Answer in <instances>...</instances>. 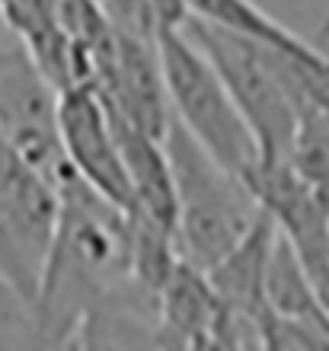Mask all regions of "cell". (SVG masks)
<instances>
[{
  "label": "cell",
  "mask_w": 329,
  "mask_h": 351,
  "mask_svg": "<svg viewBox=\"0 0 329 351\" xmlns=\"http://www.w3.org/2000/svg\"><path fill=\"white\" fill-rule=\"evenodd\" d=\"M135 278L131 214L71 173L61 185L55 243L32 300V351H61L83 316Z\"/></svg>",
  "instance_id": "1"
},
{
  "label": "cell",
  "mask_w": 329,
  "mask_h": 351,
  "mask_svg": "<svg viewBox=\"0 0 329 351\" xmlns=\"http://www.w3.org/2000/svg\"><path fill=\"white\" fill-rule=\"evenodd\" d=\"M166 157L176 185V243L185 262L201 271L218 268L259 227L265 208L259 195L211 157L173 115Z\"/></svg>",
  "instance_id": "2"
},
{
  "label": "cell",
  "mask_w": 329,
  "mask_h": 351,
  "mask_svg": "<svg viewBox=\"0 0 329 351\" xmlns=\"http://www.w3.org/2000/svg\"><path fill=\"white\" fill-rule=\"evenodd\" d=\"M183 26L220 71L249 128L256 131L262 163H291L301 121V90L294 77L297 55L198 16H185Z\"/></svg>",
  "instance_id": "3"
},
{
  "label": "cell",
  "mask_w": 329,
  "mask_h": 351,
  "mask_svg": "<svg viewBox=\"0 0 329 351\" xmlns=\"http://www.w3.org/2000/svg\"><path fill=\"white\" fill-rule=\"evenodd\" d=\"M160 58L173 115L211 157L253 189V179L262 169V147L220 71L185 32L183 23L160 32Z\"/></svg>",
  "instance_id": "4"
},
{
  "label": "cell",
  "mask_w": 329,
  "mask_h": 351,
  "mask_svg": "<svg viewBox=\"0 0 329 351\" xmlns=\"http://www.w3.org/2000/svg\"><path fill=\"white\" fill-rule=\"evenodd\" d=\"M61 189L0 134V281L26 306L55 243Z\"/></svg>",
  "instance_id": "5"
},
{
  "label": "cell",
  "mask_w": 329,
  "mask_h": 351,
  "mask_svg": "<svg viewBox=\"0 0 329 351\" xmlns=\"http://www.w3.org/2000/svg\"><path fill=\"white\" fill-rule=\"evenodd\" d=\"M0 134L58 189L73 173L61 141V90L23 38L0 42Z\"/></svg>",
  "instance_id": "6"
},
{
  "label": "cell",
  "mask_w": 329,
  "mask_h": 351,
  "mask_svg": "<svg viewBox=\"0 0 329 351\" xmlns=\"http://www.w3.org/2000/svg\"><path fill=\"white\" fill-rule=\"evenodd\" d=\"M61 141L67 163L83 182L135 211V185L122 157V144L112 128V115L93 84H77L61 93Z\"/></svg>",
  "instance_id": "7"
},
{
  "label": "cell",
  "mask_w": 329,
  "mask_h": 351,
  "mask_svg": "<svg viewBox=\"0 0 329 351\" xmlns=\"http://www.w3.org/2000/svg\"><path fill=\"white\" fill-rule=\"evenodd\" d=\"M77 351H166L160 294L137 278L115 287L83 316Z\"/></svg>",
  "instance_id": "8"
},
{
  "label": "cell",
  "mask_w": 329,
  "mask_h": 351,
  "mask_svg": "<svg viewBox=\"0 0 329 351\" xmlns=\"http://www.w3.org/2000/svg\"><path fill=\"white\" fill-rule=\"evenodd\" d=\"M291 163L310 182L329 185V106L307 102L301 109Z\"/></svg>",
  "instance_id": "9"
},
{
  "label": "cell",
  "mask_w": 329,
  "mask_h": 351,
  "mask_svg": "<svg viewBox=\"0 0 329 351\" xmlns=\"http://www.w3.org/2000/svg\"><path fill=\"white\" fill-rule=\"evenodd\" d=\"M0 351H32V310L0 281Z\"/></svg>",
  "instance_id": "10"
},
{
  "label": "cell",
  "mask_w": 329,
  "mask_h": 351,
  "mask_svg": "<svg viewBox=\"0 0 329 351\" xmlns=\"http://www.w3.org/2000/svg\"><path fill=\"white\" fill-rule=\"evenodd\" d=\"M61 351H77V335H73V342H71V345H65Z\"/></svg>",
  "instance_id": "11"
}]
</instances>
